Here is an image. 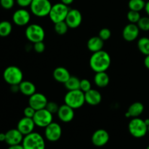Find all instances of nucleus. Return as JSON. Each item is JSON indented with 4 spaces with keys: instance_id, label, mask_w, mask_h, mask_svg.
<instances>
[{
    "instance_id": "f257e3e1",
    "label": "nucleus",
    "mask_w": 149,
    "mask_h": 149,
    "mask_svg": "<svg viewBox=\"0 0 149 149\" xmlns=\"http://www.w3.org/2000/svg\"><path fill=\"white\" fill-rule=\"evenodd\" d=\"M111 63L110 55L103 49L93 52L90 58V66L95 73L107 71L110 67Z\"/></svg>"
},
{
    "instance_id": "f03ea898",
    "label": "nucleus",
    "mask_w": 149,
    "mask_h": 149,
    "mask_svg": "<svg viewBox=\"0 0 149 149\" xmlns=\"http://www.w3.org/2000/svg\"><path fill=\"white\" fill-rule=\"evenodd\" d=\"M22 145L24 149H45L46 148L43 137L39 133L35 132L25 135Z\"/></svg>"
},
{
    "instance_id": "7ed1b4c3",
    "label": "nucleus",
    "mask_w": 149,
    "mask_h": 149,
    "mask_svg": "<svg viewBox=\"0 0 149 149\" xmlns=\"http://www.w3.org/2000/svg\"><path fill=\"white\" fill-rule=\"evenodd\" d=\"M64 102L65 104L68 105L72 109H79L85 103L84 93L81 90H70L65 94Z\"/></svg>"
},
{
    "instance_id": "20e7f679",
    "label": "nucleus",
    "mask_w": 149,
    "mask_h": 149,
    "mask_svg": "<svg viewBox=\"0 0 149 149\" xmlns=\"http://www.w3.org/2000/svg\"><path fill=\"white\" fill-rule=\"evenodd\" d=\"M3 78L10 85H19V84L23 81V71L17 66L10 65L4 69L3 72Z\"/></svg>"
},
{
    "instance_id": "39448f33",
    "label": "nucleus",
    "mask_w": 149,
    "mask_h": 149,
    "mask_svg": "<svg viewBox=\"0 0 149 149\" xmlns=\"http://www.w3.org/2000/svg\"><path fill=\"white\" fill-rule=\"evenodd\" d=\"M128 130L132 136L136 138H141L148 132V126L143 119L139 117L132 118L128 125Z\"/></svg>"
},
{
    "instance_id": "423d86ee",
    "label": "nucleus",
    "mask_w": 149,
    "mask_h": 149,
    "mask_svg": "<svg viewBox=\"0 0 149 149\" xmlns=\"http://www.w3.org/2000/svg\"><path fill=\"white\" fill-rule=\"evenodd\" d=\"M52 6L49 0H33L30 9L31 13L36 17H43L49 15Z\"/></svg>"
},
{
    "instance_id": "0eeeda50",
    "label": "nucleus",
    "mask_w": 149,
    "mask_h": 149,
    "mask_svg": "<svg viewBox=\"0 0 149 149\" xmlns=\"http://www.w3.org/2000/svg\"><path fill=\"white\" fill-rule=\"evenodd\" d=\"M69 10L68 6L63 4L62 2L56 3L52 6L49 13V17L54 23L64 21Z\"/></svg>"
},
{
    "instance_id": "6e6552de",
    "label": "nucleus",
    "mask_w": 149,
    "mask_h": 149,
    "mask_svg": "<svg viewBox=\"0 0 149 149\" xmlns=\"http://www.w3.org/2000/svg\"><path fill=\"white\" fill-rule=\"evenodd\" d=\"M26 38L32 43L42 42L45 37V32L43 28L38 24H31L26 28L25 31Z\"/></svg>"
},
{
    "instance_id": "1a4fd4ad",
    "label": "nucleus",
    "mask_w": 149,
    "mask_h": 149,
    "mask_svg": "<svg viewBox=\"0 0 149 149\" xmlns=\"http://www.w3.org/2000/svg\"><path fill=\"white\" fill-rule=\"evenodd\" d=\"M32 119L36 126L45 128L49 124L52 123L53 116H52V113H50L49 111L47 110L46 109H43L36 111L34 116Z\"/></svg>"
},
{
    "instance_id": "9d476101",
    "label": "nucleus",
    "mask_w": 149,
    "mask_h": 149,
    "mask_svg": "<svg viewBox=\"0 0 149 149\" xmlns=\"http://www.w3.org/2000/svg\"><path fill=\"white\" fill-rule=\"evenodd\" d=\"M45 138L50 142H56L62 135V128L59 124L53 122L49 124L45 127Z\"/></svg>"
},
{
    "instance_id": "9b49d317",
    "label": "nucleus",
    "mask_w": 149,
    "mask_h": 149,
    "mask_svg": "<svg viewBox=\"0 0 149 149\" xmlns=\"http://www.w3.org/2000/svg\"><path fill=\"white\" fill-rule=\"evenodd\" d=\"M65 23L70 29H77L82 21V15L77 9H71L65 19Z\"/></svg>"
},
{
    "instance_id": "f8f14e48",
    "label": "nucleus",
    "mask_w": 149,
    "mask_h": 149,
    "mask_svg": "<svg viewBox=\"0 0 149 149\" xmlns=\"http://www.w3.org/2000/svg\"><path fill=\"white\" fill-rule=\"evenodd\" d=\"M48 100L46 96L39 93H35L29 99V106H31L36 111L45 109Z\"/></svg>"
},
{
    "instance_id": "ddd939ff",
    "label": "nucleus",
    "mask_w": 149,
    "mask_h": 149,
    "mask_svg": "<svg viewBox=\"0 0 149 149\" xmlns=\"http://www.w3.org/2000/svg\"><path fill=\"white\" fill-rule=\"evenodd\" d=\"M109 138L110 136L107 131L103 129H99L95 131L93 134L91 141L95 146L102 147L108 143Z\"/></svg>"
},
{
    "instance_id": "4468645a",
    "label": "nucleus",
    "mask_w": 149,
    "mask_h": 149,
    "mask_svg": "<svg viewBox=\"0 0 149 149\" xmlns=\"http://www.w3.org/2000/svg\"><path fill=\"white\" fill-rule=\"evenodd\" d=\"M30 20V13L26 9H19V10H16L13 15V21L17 26H26L29 23Z\"/></svg>"
},
{
    "instance_id": "2eb2a0df",
    "label": "nucleus",
    "mask_w": 149,
    "mask_h": 149,
    "mask_svg": "<svg viewBox=\"0 0 149 149\" xmlns=\"http://www.w3.org/2000/svg\"><path fill=\"white\" fill-rule=\"evenodd\" d=\"M140 29L138 25L130 23L124 28L122 36L124 39L127 42H133L138 37Z\"/></svg>"
},
{
    "instance_id": "dca6fc26",
    "label": "nucleus",
    "mask_w": 149,
    "mask_h": 149,
    "mask_svg": "<svg viewBox=\"0 0 149 149\" xmlns=\"http://www.w3.org/2000/svg\"><path fill=\"white\" fill-rule=\"evenodd\" d=\"M35 123L32 118H29L24 116L20 119L17 125V129L23 134V135H29L33 132L35 127Z\"/></svg>"
},
{
    "instance_id": "f3484780",
    "label": "nucleus",
    "mask_w": 149,
    "mask_h": 149,
    "mask_svg": "<svg viewBox=\"0 0 149 149\" xmlns=\"http://www.w3.org/2000/svg\"><path fill=\"white\" fill-rule=\"evenodd\" d=\"M6 139L5 143L9 146L17 145L23 142L24 135L16 128V129H11L5 132Z\"/></svg>"
},
{
    "instance_id": "a211bd4d",
    "label": "nucleus",
    "mask_w": 149,
    "mask_h": 149,
    "mask_svg": "<svg viewBox=\"0 0 149 149\" xmlns=\"http://www.w3.org/2000/svg\"><path fill=\"white\" fill-rule=\"evenodd\" d=\"M57 113L60 120L65 123L71 122L74 118V109L66 104L60 106Z\"/></svg>"
},
{
    "instance_id": "6ab92c4d",
    "label": "nucleus",
    "mask_w": 149,
    "mask_h": 149,
    "mask_svg": "<svg viewBox=\"0 0 149 149\" xmlns=\"http://www.w3.org/2000/svg\"><path fill=\"white\" fill-rule=\"evenodd\" d=\"M84 97L85 103L93 106L99 105L102 100L101 94L94 89H91L89 91L84 93Z\"/></svg>"
},
{
    "instance_id": "aec40b11",
    "label": "nucleus",
    "mask_w": 149,
    "mask_h": 149,
    "mask_svg": "<svg viewBox=\"0 0 149 149\" xmlns=\"http://www.w3.org/2000/svg\"><path fill=\"white\" fill-rule=\"evenodd\" d=\"M53 77L58 82L65 84L71 77V74L67 68L64 67H57L53 71Z\"/></svg>"
},
{
    "instance_id": "412c9836",
    "label": "nucleus",
    "mask_w": 149,
    "mask_h": 149,
    "mask_svg": "<svg viewBox=\"0 0 149 149\" xmlns=\"http://www.w3.org/2000/svg\"><path fill=\"white\" fill-rule=\"evenodd\" d=\"M144 111V106L141 102H135L132 103L128 108L127 112L126 113L127 117L136 118L139 117Z\"/></svg>"
},
{
    "instance_id": "4be33fe9",
    "label": "nucleus",
    "mask_w": 149,
    "mask_h": 149,
    "mask_svg": "<svg viewBox=\"0 0 149 149\" xmlns=\"http://www.w3.org/2000/svg\"><path fill=\"white\" fill-rule=\"evenodd\" d=\"M104 45V41L100 39L98 36H93L88 40L87 43V47L90 52H95L103 49Z\"/></svg>"
},
{
    "instance_id": "5701e85b",
    "label": "nucleus",
    "mask_w": 149,
    "mask_h": 149,
    "mask_svg": "<svg viewBox=\"0 0 149 149\" xmlns=\"http://www.w3.org/2000/svg\"><path fill=\"white\" fill-rule=\"evenodd\" d=\"M19 91L24 95L29 96L32 95L36 93V86L33 83L29 81H22L19 84Z\"/></svg>"
},
{
    "instance_id": "b1692460",
    "label": "nucleus",
    "mask_w": 149,
    "mask_h": 149,
    "mask_svg": "<svg viewBox=\"0 0 149 149\" xmlns=\"http://www.w3.org/2000/svg\"><path fill=\"white\" fill-rule=\"evenodd\" d=\"M95 84L98 87H106L110 81V78L106 71L96 73L94 77Z\"/></svg>"
},
{
    "instance_id": "393cba45",
    "label": "nucleus",
    "mask_w": 149,
    "mask_h": 149,
    "mask_svg": "<svg viewBox=\"0 0 149 149\" xmlns=\"http://www.w3.org/2000/svg\"><path fill=\"white\" fill-rule=\"evenodd\" d=\"M138 48L140 52L146 56L149 55V38L144 36L138 39Z\"/></svg>"
},
{
    "instance_id": "a878e982",
    "label": "nucleus",
    "mask_w": 149,
    "mask_h": 149,
    "mask_svg": "<svg viewBox=\"0 0 149 149\" xmlns=\"http://www.w3.org/2000/svg\"><path fill=\"white\" fill-rule=\"evenodd\" d=\"M80 81L81 80L77 77H72L71 76L68 81L65 83V87L68 91L70 90H80Z\"/></svg>"
},
{
    "instance_id": "bb28decb",
    "label": "nucleus",
    "mask_w": 149,
    "mask_h": 149,
    "mask_svg": "<svg viewBox=\"0 0 149 149\" xmlns=\"http://www.w3.org/2000/svg\"><path fill=\"white\" fill-rule=\"evenodd\" d=\"M13 30V26L11 23L7 20H3L0 22V36L6 37L11 33Z\"/></svg>"
},
{
    "instance_id": "cd10ccee",
    "label": "nucleus",
    "mask_w": 149,
    "mask_h": 149,
    "mask_svg": "<svg viewBox=\"0 0 149 149\" xmlns=\"http://www.w3.org/2000/svg\"><path fill=\"white\" fill-rule=\"evenodd\" d=\"M146 3V2L144 0H130L128 2V7L130 10L141 12L145 9Z\"/></svg>"
},
{
    "instance_id": "c85d7f7f",
    "label": "nucleus",
    "mask_w": 149,
    "mask_h": 149,
    "mask_svg": "<svg viewBox=\"0 0 149 149\" xmlns=\"http://www.w3.org/2000/svg\"><path fill=\"white\" fill-rule=\"evenodd\" d=\"M68 26L67 25V23H65V21H61L58 22V23H55V31L56 32V33H58V35H64L67 33L68 31Z\"/></svg>"
},
{
    "instance_id": "c756f323",
    "label": "nucleus",
    "mask_w": 149,
    "mask_h": 149,
    "mask_svg": "<svg viewBox=\"0 0 149 149\" xmlns=\"http://www.w3.org/2000/svg\"><path fill=\"white\" fill-rule=\"evenodd\" d=\"M127 20H129L130 23L137 24L140 19H141V14H140V12L130 10V11L127 14Z\"/></svg>"
},
{
    "instance_id": "7c9ffc66",
    "label": "nucleus",
    "mask_w": 149,
    "mask_h": 149,
    "mask_svg": "<svg viewBox=\"0 0 149 149\" xmlns=\"http://www.w3.org/2000/svg\"><path fill=\"white\" fill-rule=\"evenodd\" d=\"M140 30H142L143 31H149V17L145 16V17H141L139 21L137 23Z\"/></svg>"
},
{
    "instance_id": "2f4dec72",
    "label": "nucleus",
    "mask_w": 149,
    "mask_h": 149,
    "mask_svg": "<svg viewBox=\"0 0 149 149\" xmlns=\"http://www.w3.org/2000/svg\"><path fill=\"white\" fill-rule=\"evenodd\" d=\"M111 36V31H110V29H107V28H103L101 30L99 31L98 36L100 39H103V41H106L108 39H109V38Z\"/></svg>"
},
{
    "instance_id": "473e14b6",
    "label": "nucleus",
    "mask_w": 149,
    "mask_h": 149,
    "mask_svg": "<svg viewBox=\"0 0 149 149\" xmlns=\"http://www.w3.org/2000/svg\"><path fill=\"white\" fill-rule=\"evenodd\" d=\"M91 83L87 79H83L80 81V90H81L84 93L89 91L90 90H91Z\"/></svg>"
},
{
    "instance_id": "72a5a7b5",
    "label": "nucleus",
    "mask_w": 149,
    "mask_h": 149,
    "mask_svg": "<svg viewBox=\"0 0 149 149\" xmlns=\"http://www.w3.org/2000/svg\"><path fill=\"white\" fill-rule=\"evenodd\" d=\"M60 106L57 104V103L53 101H48L47 104L46 108L45 109H47V111H49L50 113H52V114L53 113H58V111L59 109Z\"/></svg>"
},
{
    "instance_id": "f704fd0d",
    "label": "nucleus",
    "mask_w": 149,
    "mask_h": 149,
    "mask_svg": "<svg viewBox=\"0 0 149 149\" xmlns=\"http://www.w3.org/2000/svg\"><path fill=\"white\" fill-rule=\"evenodd\" d=\"M15 0H0V5L5 10H10L13 7Z\"/></svg>"
},
{
    "instance_id": "c9c22d12",
    "label": "nucleus",
    "mask_w": 149,
    "mask_h": 149,
    "mask_svg": "<svg viewBox=\"0 0 149 149\" xmlns=\"http://www.w3.org/2000/svg\"><path fill=\"white\" fill-rule=\"evenodd\" d=\"M33 49L37 53H42L45 49V45L43 41L33 43Z\"/></svg>"
},
{
    "instance_id": "e433bc0d",
    "label": "nucleus",
    "mask_w": 149,
    "mask_h": 149,
    "mask_svg": "<svg viewBox=\"0 0 149 149\" xmlns=\"http://www.w3.org/2000/svg\"><path fill=\"white\" fill-rule=\"evenodd\" d=\"M35 112H36V110L33 109V108L30 106L25 108L24 111H23L24 116H26V117H29V118H33L35 114Z\"/></svg>"
},
{
    "instance_id": "4c0bfd02",
    "label": "nucleus",
    "mask_w": 149,
    "mask_h": 149,
    "mask_svg": "<svg viewBox=\"0 0 149 149\" xmlns=\"http://www.w3.org/2000/svg\"><path fill=\"white\" fill-rule=\"evenodd\" d=\"M32 1L33 0H16V2L20 7L24 8V7H30Z\"/></svg>"
},
{
    "instance_id": "58836bf2",
    "label": "nucleus",
    "mask_w": 149,
    "mask_h": 149,
    "mask_svg": "<svg viewBox=\"0 0 149 149\" xmlns=\"http://www.w3.org/2000/svg\"><path fill=\"white\" fill-rule=\"evenodd\" d=\"M7 149H24L22 144H17V145L9 146V148Z\"/></svg>"
},
{
    "instance_id": "ea45409f",
    "label": "nucleus",
    "mask_w": 149,
    "mask_h": 149,
    "mask_svg": "<svg viewBox=\"0 0 149 149\" xmlns=\"http://www.w3.org/2000/svg\"><path fill=\"white\" fill-rule=\"evenodd\" d=\"M144 65L146 67V68H148L149 70V55H146L145 59H144Z\"/></svg>"
},
{
    "instance_id": "a19ab883",
    "label": "nucleus",
    "mask_w": 149,
    "mask_h": 149,
    "mask_svg": "<svg viewBox=\"0 0 149 149\" xmlns=\"http://www.w3.org/2000/svg\"><path fill=\"white\" fill-rule=\"evenodd\" d=\"M73 1H74V0H61V2H62L63 4H65V5L67 6L72 4Z\"/></svg>"
},
{
    "instance_id": "79ce46f5",
    "label": "nucleus",
    "mask_w": 149,
    "mask_h": 149,
    "mask_svg": "<svg viewBox=\"0 0 149 149\" xmlns=\"http://www.w3.org/2000/svg\"><path fill=\"white\" fill-rule=\"evenodd\" d=\"M6 139V134L1 132L0 133V142H5Z\"/></svg>"
},
{
    "instance_id": "37998d69",
    "label": "nucleus",
    "mask_w": 149,
    "mask_h": 149,
    "mask_svg": "<svg viewBox=\"0 0 149 149\" xmlns=\"http://www.w3.org/2000/svg\"><path fill=\"white\" fill-rule=\"evenodd\" d=\"M144 10H145V11H146V13L147 15H148L149 17V1H148L146 3L145 9H144Z\"/></svg>"
},
{
    "instance_id": "c03bdc74",
    "label": "nucleus",
    "mask_w": 149,
    "mask_h": 149,
    "mask_svg": "<svg viewBox=\"0 0 149 149\" xmlns=\"http://www.w3.org/2000/svg\"><path fill=\"white\" fill-rule=\"evenodd\" d=\"M144 121H145V123L146 124L147 126H148V125H149V119H145V120H144Z\"/></svg>"
},
{
    "instance_id": "a18cd8bd",
    "label": "nucleus",
    "mask_w": 149,
    "mask_h": 149,
    "mask_svg": "<svg viewBox=\"0 0 149 149\" xmlns=\"http://www.w3.org/2000/svg\"><path fill=\"white\" fill-rule=\"evenodd\" d=\"M148 132H149V125L148 126Z\"/></svg>"
},
{
    "instance_id": "49530a36",
    "label": "nucleus",
    "mask_w": 149,
    "mask_h": 149,
    "mask_svg": "<svg viewBox=\"0 0 149 149\" xmlns=\"http://www.w3.org/2000/svg\"><path fill=\"white\" fill-rule=\"evenodd\" d=\"M146 149H149V146H148V147H147Z\"/></svg>"
}]
</instances>
